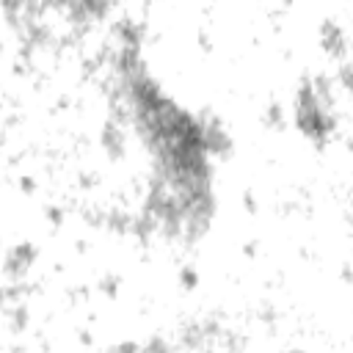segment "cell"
<instances>
[{
    "mask_svg": "<svg viewBox=\"0 0 353 353\" xmlns=\"http://www.w3.org/2000/svg\"><path fill=\"white\" fill-rule=\"evenodd\" d=\"M36 245L33 243H17V245H11L8 251H6V259H3V273L8 276V279H22L25 273H28V268L36 262Z\"/></svg>",
    "mask_w": 353,
    "mask_h": 353,
    "instance_id": "cell-1",
    "label": "cell"
},
{
    "mask_svg": "<svg viewBox=\"0 0 353 353\" xmlns=\"http://www.w3.org/2000/svg\"><path fill=\"white\" fill-rule=\"evenodd\" d=\"M320 44H323V50L331 55V58H345V52H347V44H345V33H342V28L336 25V22H323V28H320Z\"/></svg>",
    "mask_w": 353,
    "mask_h": 353,
    "instance_id": "cell-2",
    "label": "cell"
},
{
    "mask_svg": "<svg viewBox=\"0 0 353 353\" xmlns=\"http://www.w3.org/2000/svg\"><path fill=\"white\" fill-rule=\"evenodd\" d=\"M102 146H105V152L110 154V157H121L124 154V149H127V135L121 132V127H119V121H108L105 124V130H102Z\"/></svg>",
    "mask_w": 353,
    "mask_h": 353,
    "instance_id": "cell-3",
    "label": "cell"
},
{
    "mask_svg": "<svg viewBox=\"0 0 353 353\" xmlns=\"http://www.w3.org/2000/svg\"><path fill=\"white\" fill-rule=\"evenodd\" d=\"M262 119H265V124H268V127H281V124H284V113H281V108H279V105H270V108L265 110V116H262Z\"/></svg>",
    "mask_w": 353,
    "mask_h": 353,
    "instance_id": "cell-4",
    "label": "cell"
},
{
    "mask_svg": "<svg viewBox=\"0 0 353 353\" xmlns=\"http://www.w3.org/2000/svg\"><path fill=\"white\" fill-rule=\"evenodd\" d=\"M179 279H182V284H185V287H196V281H199V276H196L190 268H185V270L179 273Z\"/></svg>",
    "mask_w": 353,
    "mask_h": 353,
    "instance_id": "cell-5",
    "label": "cell"
},
{
    "mask_svg": "<svg viewBox=\"0 0 353 353\" xmlns=\"http://www.w3.org/2000/svg\"><path fill=\"white\" fill-rule=\"evenodd\" d=\"M102 292L105 295H116V279H105L102 281Z\"/></svg>",
    "mask_w": 353,
    "mask_h": 353,
    "instance_id": "cell-6",
    "label": "cell"
}]
</instances>
